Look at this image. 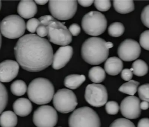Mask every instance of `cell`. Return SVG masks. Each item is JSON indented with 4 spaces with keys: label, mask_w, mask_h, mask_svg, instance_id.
Here are the masks:
<instances>
[{
    "label": "cell",
    "mask_w": 149,
    "mask_h": 127,
    "mask_svg": "<svg viewBox=\"0 0 149 127\" xmlns=\"http://www.w3.org/2000/svg\"><path fill=\"white\" fill-rule=\"evenodd\" d=\"M37 7L36 2L33 1H24L19 2L17 6V12L20 17L31 19L36 15Z\"/></svg>",
    "instance_id": "obj_16"
},
{
    "label": "cell",
    "mask_w": 149,
    "mask_h": 127,
    "mask_svg": "<svg viewBox=\"0 0 149 127\" xmlns=\"http://www.w3.org/2000/svg\"><path fill=\"white\" fill-rule=\"evenodd\" d=\"M120 107L117 102L110 101L105 105V110L107 113L109 115H116L118 113Z\"/></svg>",
    "instance_id": "obj_30"
},
{
    "label": "cell",
    "mask_w": 149,
    "mask_h": 127,
    "mask_svg": "<svg viewBox=\"0 0 149 127\" xmlns=\"http://www.w3.org/2000/svg\"><path fill=\"white\" fill-rule=\"evenodd\" d=\"M149 31H145L141 34L140 37V44L144 49L149 50Z\"/></svg>",
    "instance_id": "obj_33"
},
{
    "label": "cell",
    "mask_w": 149,
    "mask_h": 127,
    "mask_svg": "<svg viewBox=\"0 0 149 127\" xmlns=\"http://www.w3.org/2000/svg\"><path fill=\"white\" fill-rule=\"evenodd\" d=\"M8 102V93L5 86L0 82V114L6 108Z\"/></svg>",
    "instance_id": "obj_27"
},
{
    "label": "cell",
    "mask_w": 149,
    "mask_h": 127,
    "mask_svg": "<svg viewBox=\"0 0 149 127\" xmlns=\"http://www.w3.org/2000/svg\"><path fill=\"white\" fill-rule=\"evenodd\" d=\"M149 83L144 84L139 87L138 89V92L139 97L141 100L149 102Z\"/></svg>",
    "instance_id": "obj_29"
},
{
    "label": "cell",
    "mask_w": 149,
    "mask_h": 127,
    "mask_svg": "<svg viewBox=\"0 0 149 127\" xmlns=\"http://www.w3.org/2000/svg\"><path fill=\"white\" fill-rule=\"evenodd\" d=\"M115 10L119 14H126L133 12L135 5L132 1H116L113 2Z\"/></svg>",
    "instance_id": "obj_21"
},
{
    "label": "cell",
    "mask_w": 149,
    "mask_h": 127,
    "mask_svg": "<svg viewBox=\"0 0 149 127\" xmlns=\"http://www.w3.org/2000/svg\"><path fill=\"white\" fill-rule=\"evenodd\" d=\"M104 71L110 76H116L121 72L123 63L120 58L112 57L107 59L104 65Z\"/></svg>",
    "instance_id": "obj_18"
},
{
    "label": "cell",
    "mask_w": 149,
    "mask_h": 127,
    "mask_svg": "<svg viewBox=\"0 0 149 127\" xmlns=\"http://www.w3.org/2000/svg\"><path fill=\"white\" fill-rule=\"evenodd\" d=\"M133 72L134 75L138 76H145L148 72L147 64L142 60L138 59L134 61L132 65Z\"/></svg>",
    "instance_id": "obj_23"
},
{
    "label": "cell",
    "mask_w": 149,
    "mask_h": 127,
    "mask_svg": "<svg viewBox=\"0 0 149 127\" xmlns=\"http://www.w3.org/2000/svg\"><path fill=\"white\" fill-rule=\"evenodd\" d=\"M14 53L17 63L27 71H40L52 63V46L48 40L35 34L21 37L15 44Z\"/></svg>",
    "instance_id": "obj_1"
},
{
    "label": "cell",
    "mask_w": 149,
    "mask_h": 127,
    "mask_svg": "<svg viewBox=\"0 0 149 127\" xmlns=\"http://www.w3.org/2000/svg\"><path fill=\"white\" fill-rule=\"evenodd\" d=\"M40 26V22L38 19L32 18L27 21L26 28L29 32L33 33L36 32L37 28Z\"/></svg>",
    "instance_id": "obj_32"
},
{
    "label": "cell",
    "mask_w": 149,
    "mask_h": 127,
    "mask_svg": "<svg viewBox=\"0 0 149 127\" xmlns=\"http://www.w3.org/2000/svg\"><path fill=\"white\" fill-rule=\"evenodd\" d=\"M73 54L72 46H62L58 49L53 57L52 66L55 69H61L70 61Z\"/></svg>",
    "instance_id": "obj_15"
},
{
    "label": "cell",
    "mask_w": 149,
    "mask_h": 127,
    "mask_svg": "<svg viewBox=\"0 0 149 127\" xmlns=\"http://www.w3.org/2000/svg\"><path fill=\"white\" fill-rule=\"evenodd\" d=\"M54 85L48 79L35 78L29 83L27 95L31 101L37 105H44L51 101L54 95Z\"/></svg>",
    "instance_id": "obj_3"
},
{
    "label": "cell",
    "mask_w": 149,
    "mask_h": 127,
    "mask_svg": "<svg viewBox=\"0 0 149 127\" xmlns=\"http://www.w3.org/2000/svg\"><path fill=\"white\" fill-rule=\"evenodd\" d=\"M137 127H149V119L148 118L141 119L138 123Z\"/></svg>",
    "instance_id": "obj_39"
},
{
    "label": "cell",
    "mask_w": 149,
    "mask_h": 127,
    "mask_svg": "<svg viewBox=\"0 0 149 127\" xmlns=\"http://www.w3.org/2000/svg\"><path fill=\"white\" fill-rule=\"evenodd\" d=\"M121 76L123 80L128 81L133 78V73L129 69H124L121 71Z\"/></svg>",
    "instance_id": "obj_35"
},
{
    "label": "cell",
    "mask_w": 149,
    "mask_h": 127,
    "mask_svg": "<svg viewBox=\"0 0 149 127\" xmlns=\"http://www.w3.org/2000/svg\"></svg>",
    "instance_id": "obj_46"
},
{
    "label": "cell",
    "mask_w": 149,
    "mask_h": 127,
    "mask_svg": "<svg viewBox=\"0 0 149 127\" xmlns=\"http://www.w3.org/2000/svg\"><path fill=\"white\" fill-rule=\"evenodd\" d=\"M19 66L17 62L7 60L0 63V82L9 83L19 74Z\"/></svg>",
    "instance_id": "obj_14"
},
{
    "label": "cell",
    "mask_w": 149,
    "mask_h": 127,
    "mask_svg": "<svg viewBox=\"0 0 149 127\" xmlns=\"http://www.w3.org/2000/svg\"><path fill=\"white\" fill-rule=\"evenodd\" d=\"M88 78L94 83H100L106 78L105 71L101 67H93L89 71Z\"/></svg>",
    "instance_id": "obj_22"
},
{
    "label": "cell",
    "mask_w": 149,
    "mask_h": 127,
    "mask_svg": "<svg viewBox=\"0 0 149 127\" xmlns=\"http://www.w3.org/2000/svg\"><path fill=\"white\" fill-rule=\"evenodd\" d=\"M36 3H37L39 5H44L47 3L48 1H35Z\"/></svg>",
    "instance_id": "obj_42"
},
{
    "label": "cell",
    "mask_w": 149,
    "mask_h": 127,
    "mask_svg": "<svg viewBox=\"0 0 149 127\" xmlns=\"http://www.w3.org/2000/svg\"><path fill=\"white\" fill-rule=\"evenodd\" d=\"M2 36H1V34L0 33V49L1 48V46H2Z\"/></svg>",
    "instance_id": "obj_44"
},
{
    "label": "cell",
    "mask_w": 149,
    "mask_h": 127,
    "mask_svg": "<svg viewBox=\"0 0 149 127\" xmlns=\"http://www.w3.org/2000/svg\"><path fill=\"white\" fill-rule=\"evenodd\" d=\"M17 124V115L12 111H5L0 116V126L2 127H15Z\"/></svg>",
    "instance_id": "obj_20"
},
{
    "label": "cell",
    "mask_w": 149,
    "mask_h": 127,
    "mask_svg": "<svg viewBox=\"0 0 149 127\" xmlns=\"http://www.w3.org/2000/svg\"><path fill=\"white\" fill-rule=\"evenodd\" d=\"M93 3L95 7L100 12H107L110 9L111 6L109 1H95Z\"/></svg>",
    "instance_id": "obj_31"
},
{
    "label": "cell",
    "mask_w": 149,
    "mask_h": 127,
    "mask_svg": "<svg viewBox=\"0 0 149 127\" xmlns=\"http://www.w3.org/2000/svg\"><path fill=\"white\" fill-rule=\"evenodd\" d=\"M48 8L54 18L61 20H69L76 13L78 3L76 1H50Z\"/></svg>",
    "instance_id": "obj_9"
},
{
    "label": "cell",
    "mask_w": 149,
    "mask_h": 127,
    "mask_svg": "<svg viewBox=\"0 0 149 127\" xmlns=\"http://www.w3.org/2000/svg\"><path fill=\"white\" fill-rule=\"evenodd\" d=\"M109 127H136L133 122L125 118H119L114 121Z\"/></svg>",
    "instance_id": "obj_28"
},
{
    "label": "cell",
    "mask_w": 149,
    "mask_h": 127,
    "mask_svg": "<svg viewBox=\"0 0 149 127\" xmlns=\"http://www.w3.org/2000/svg\"><path fill=\"white\" fill-rule=\"evenodd\" d=\"M104 39L92 37L86 39L81 48V55L84 60L92 65H97L107 60L109 49Z\"/></svg>",
    "instance_id": "obj_2"
},
{
    "label": "cell",
    "mask_w": 149,
    "mask_h": 127,
    "mask_svg": "<svg viewBox=\"0 0 149 127\" xmlns=\"http://www.w3.org/2000/svg\"><path fill=\"white\" fill-rule=\"evenodd\" d=\"M85 75L73 74L66 76L64 81V85L67 88L76 90L81 85L86 81Z\"/></svg>",
    "instance_id": "obj_19"
},
{
    "label": "cell",
    "mask_w": 149,
    "mask_h": 127,
    "mask_svg": "<svg viewBox=\"0 0 149 127\" xmlns=\"http://www.w3.org/2000/svg\"><path fill=\"white\" fill-rule=\"evenodd\" d=\"M106 45H107V48L109 49L113 47V44L111 42H107Z\"/></svg>",
    "instance_id": "obj_43"
},
{
    "label": "cell",
    "mask_w": 149,
    "mask_h": 127,
    "mask_svg": "<svg viewBox=\"0 0 149 127\" xmlns=\"http://www.w3.org/2000/svg\"><path fill=\"white\" fill-rule=\"evenodd\" d=\"M149 6L148 5L145 7V8L143 9L141 15L142 22L144 24V26L148 28L149 27Z\"/></svg>",
    "instance_id": "obj_34"
},
{
    "label": "cell",
    "mask_w": 149,
    "mask_h": 127,
    "mask_svg": "<svg viewBox=\"0 0 149 127\" xmlns=\"http://www.w3.org/2000/svg\"><path fill=\"white\" fill-rule=\"evenodd\" d=\"M36 33L37 35L39 37L41 38H43L45 37L48 35V29L47 26L40 25L39 27L37 28L36 30Z\"/></svg>",
    "instance_id": "obj_38"
},
{
    "label": "cell",
    "mask_w": 149,
    "mask_h": 127,
    "mask_svg": "<svg viewBox=\"0 0 149 127\" xmlns=\"http://www.w3.org/2000/svg\"><path fill=\"white\" fill-rule=\"evenodd\" d=\"M69 31L71 35L74 36H78L81 32V27L77 24H72L69 28Z\"/></svg>",
    "instance_id": "obj_36"
},
{
    "label": "cell",
    "mask_w": 149,
    "mask_h": 127,
    "mask_svg": "<svg viewBox=\"0 0 149 127\" xmlns=\"http://www.w3.org/2000/svg\"><path fill=\"white\" fill-rule=\"evenodd\" d=\"M140 104V100L137 97H126L121 103L120 109L122 115L127 119L138 118L141 114Z\"/></svg>",
    "instance_id": "obj_13"
},
{
    "label": "cell",
    "mask_w": 149,
    "mask_h": 127,
    "mask_svg": "<svg viewBox=\"0 0 149 127\" xmlns=\"http://www.w3.org/2000/svg\"><path fill=\"white\" fill-rule=\"evenodd\" d=\"M149 102L143 101L140 104V108L141 110H147L149 108Z\"/></svg>",
    "instance_id": "obj_41"
},
{
    "label": "cell",
    "mask_w": 149,
    "mask_h": 127,
    "mask_svg": "<svg viewBox=\"0 0 149 127\" xmlns=\"http://www.w3.org/2000/svg\"><path fill=\"white\" fill-rule=\"evenodd\" d=\"M140 83L134 80H130L126 83H124L118 89L119 92L122 93L133 96L137 91L138 87Z\"/></svg>",
    "instance_id": "obj_24"
},
{
    "label": "cell",
    "mask_w": 149,
    "mask_h": 127,
    "mask_svg": "<svg viewBox=\"0 0 149 127\" xmlns=\"http://www.w3.org/2000/svg\"><path fill=\"white\" fill-rule=\"evenodd\" d=\"M26 24L20 16L12 15H8L0 23V31L2 35L9 39H16L24 35Z\"/></svg>",
    "instance_id": "obj_6"
},
{
    "label": "cell",
    "mask_w": 149,
    "mask_h": 127,
    "mask_svg": "<svg viewBox=\"0 0 149 127\" xmlns=\"http://www.w3.org/2000/svg\"><path fill=\"white\" fill-rule=\"evenodd\" d=\"M1 7H2V2H1V1H0V10L1 9Z\"/></svg>",
    "instance_id": "obj_45"
},
{
    "label": "cell",
    "mask_w": 149,
    "mask_h": 127,
    "mask_svg": "<svg viewBox=\"0 0 149 127\" xmlns=\"http://www.w3.org/2000/svg\"><path fill=\"white\" fill-rule=\"evenodd\" d=\"M85 98L92 106L102 107L107 103L108 100L107 90L105 86L101 84H90L86 88Z\"/></svg>",
    "instance_id": "obj_11"
},
{
    "label": "cell",
    "mask_w": 149,
    "mask_h": 127,
    "mask_svg": "<svg viewBox=\"0 0 149 127\" xmlns=\"http://www.w3.org/2000/svg\"><path fill=\"white\" fill-rule=\"evenodd\" d=\"M55 19L52 16L49 15H43L41 17H39L38 20L40 22V25L47 26L49 22L51 21L54 20Z\"/></svg>",
    "instance_id": "obj_37"
},
{
    "label": "cell",
    "mask_w": 149,
    "mask_h": 127,
    "mask_svg": "<svg viewBox=\"0 0 149 127\" xmlns=\"http://www.w3.org/2000/svg\"><path fill=\"white\" fill-rule=\"evenodd\" d=\"M107 26V20L105 15L97 11H91L87 13L81 20V26L85 33L93 36L103 33Z\"/></svg>",
    "instance_id": "obj_5"
},
{
    "label": "cell",
    "mask_w": 149,
    "mask_h": 127,
    "mask_svg": "<svg viewBox=\"0 0 149 127\" xmlns=\"http://www.w3.org/2000/svg\"><path fill=\"white\" fill-rule=\"evenodd\" d=\"M69 127H100L98 114L90 107L85 106L74 110L68 120Z\"/></svg>",
    "instance_id": "obj_4"
},
{
    "label": "cell",
    "mask_w": 149,
    "mask_h": 127,
    "mask_svg": "<svg viewBox=\"0 0 149 127\" xmlns=\"http://www.w3.org/2000/svg\"><path fill=\"white\" fill-rule=\"evenodd\" d=\"M10 90L12 93L15 96H22L27 90V85L22 80H17L10 85Z\"/></svg>",
    "instance_id": "obj_25"
},
{
    "label": "cell",
    "mask_w": 149,
    "mask_h": 127,
    "mask_svg": "<svg viewBox=\"0 0 149 127\" xmlns=\"http://www.w3.org/2000/svg\"><path fill=\"white\" fill-rule=\"evenodd\" d=\"M64 24L55 19L48 24L47 35L50 42L63 46H67L72 42V36Z\"/></svg>",
    "instance_id": "obj_7"
},
{
    "label": "cell",
    "mask_w": 149,
    "mask_h": 127,
    "mask_svg": "<svg viewBox=\"0 0 149 127\" xmlns=\"http://www.w3.org/2000/svg\"><path fill=\"white\" fill-rule=\"evenodd\" d=\"M53 98L55 108L61 113L71 112L78 105L77 98L74 92L66 88L58 90Z\"/></svg>",
    "instance_id": "obj_8"
},
{
    "label": "cell",
    "mask_w": 149,
    "mask_h": 127,
    "mask_svg": "<svg viewBox=\"0 0 149 127\" xmlns=\"http://www.w3.org/2000/svg\"><path fill=\"white\" fill-rule=\"evenodd\" d=\"M15 113L20 117H26L30 114L32 110L31 101L26 98H20L15 100L13 104Z\"/></svg>",
    "instance_id": "obj_17"
},
{
    "label": "cell",
    "mask_w": 149,
    "mask_h": 127,
    "mask_svg": "<svg viewBox=\"0 0 149 127\" xmlns=\"http://www.w3.org/2000/svg\"><path fill=\"white\" fill-rule=\"evenodd\" d=\"M33 122L37 127H54L58 115L56 110L49 105H42L34 111Z\"/></svg>",
    "instance_id": "obj_10"
},
{
    "label": "cell",
    "mask_w": 149,
    "mask_h": 127,
    "mask_svg": "<svg viewBox=\"0 0 149 127\" xmlns=\"http://www.w3.org/2000/svg\"><path fill=\"white\" fill-rule=\"evenodd\" d=\"M125 27L121 22H115L111 24L108 28L109 35L112 37H118L123 34Z\"/></svg>",
    "instance_id": "obj_26"
},
{
    "label": "cell",
    "mask_w": 149,
    "mask_h": 127,
    "mask_svg": "<svg viewBox=\"0 0 149 127\" xmlns=\"http://www.w3.org/2000/svg\"><path fill=\"white\" fill-rule=\"evenodd\" d=\"M141 52L140 45L137 41L132 39H125L119 46L117 53L121 60L126 62L134 61L139 58Z\"/></svg>",
    "instance_id": "obj_12"
},
{
    "label": "cell",
    "mask_w": 149,
    "mask_h": 127,
    "mask_svg": "<svg viewBox=\"0 0 149 127\" xmlns=\"http://www.w3.org/2000/svg\"><path fill=\"white\" fill-rule=\"evenodd\" d=\"M78 2L82 7H88L92 5L94 1H79Z\"/></svg>",
    "instance_id": "obj_40"
}]
</instances>
